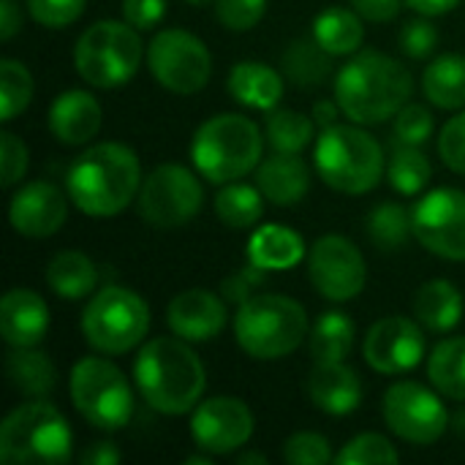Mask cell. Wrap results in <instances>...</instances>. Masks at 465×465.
I'll return each instance as SVG.
<instances>
[{"label": "cell", "mask_w": 465, "mask_h": 465, "mask_svg": "<svg viewBox=\"0 0 465 465\" xmlns=\"http://www.w3.org/2000/svg\"><path fill=\"white\" fill-rule=\"evenodd\" d=\"M142 188L139 155L120 142L87 147L65 174L71 204L90 218H112L123 213Z\"/></svg>", "instance_id": "cell-1"}, {"label": "cell", "mask_w": 465, "mask_h": 465, "mask_svg": "<svg viewBox=\"0 0 465 465\" xmlns=\"http://www.w3.org/2000/svg\"><path fill=\"white\" fill-rule=\"evenodd\" d=\"M411 87L409 68L379 49L354 52L335 74V101L357 125H376L395 117L409 104Z\"/></svg>", "instance_id": "cell-2"}, {"label": "cell", "mask_w": 465, "mask_h": 465, "mask_svg": "<svg viewBox=\"0 0 465 465\" xmlns=\"http://www.w3.org/2000/svg\"><path fill=\"white\" fill-rule=\"evenodd\" d=\"M134 381L150 409L180 417L202 403L207 373L183 338H153L134 362Z\"/></svg>", "instance_id": "cell-3"}, {"label": "cell", "mask_w": 465, "mask_h": 465, "mask_svg": "<svg viewBox=\"0 0 465 465\" xmlns=\"http://www.w3.org/2000/svg\"><path fill=\"white\" fill-rule=\"evenodd\" d=\"M264 139L251 117L223 112L204 120L191 142V161L196 172L215 183H234L262 163Z\"/></svg>", "instance_id": "cell-4"}, {"label": "cell", "mask_w": 465, "mask_h": 465, "mask_svg": "<svg viewBox=\"0 0 465 465\" xmlns=\"http://www.w3.org/2000/svg\"><path fill=\"white\" fill-rule=\"evenodd\" d=\"M305 335L308 313L286 294L262 292L234 313V341L253 360H283L302 346Z\"/></svg>", "instance_id": "cell-5"}, {"label": "cell", "mask_w": 465, "mask_h": 465, "mask_svg": "<svg viewBox=\"0 0 465 465\" xmlns=\"http://www.w3.org/2000/svg\"><path fill=\"white\" fill-rule=\"evenodd\" d=\"M313 161L319 177L332 191L349 196H362L373 191L387 172L381 144L357 123L354 125L335 123L330 128H322Z\"/></svg>", "instance_id": "cell-6"}, {"label": "cell", "mask_w": 465, "mask_h": 465, "mask_svg": "<svg viewBox=\"0 0 465 465\" xmlns=\"http://www.w3.org/2000/svg\"><path fill=\"white\" fill-rule=\"evenodd\" d=\"M68 420L44 398L16 406L0 425V460L8 465H60L71 460Z\"/></svg>", "instance_id": "cell-7"}, {"label": "cell", "mask_w": 465, "mask_h": 465, "mask_svg": "<svg viewBox=\"0 0 465 465\" xmlns=\"http://www.w3.org/2000/svg\"><path fill=\"white\" fill-rule=\"evenodd\" d=\"M142 54L147 52L134 25L125 19H101L79 35L74 46V65L87 84L112 90L134 79L142 65Z\"/></svg>", "instance_id": "cell-8"}, {"label": "cell", "mask_w": 465, "mask_h": 465, "mask_svg": "<svg viewBox=\"0 0 465 465\" xmlns=\"http://www.w3.org/2000/svg\"><path fill=\"white\" fill-rule=\"evenodd\" d=\"M147 330L150 308L125 286L95 292L82 313V335L98 354H125L144 341Z\"/></svg>", "instance_id": "cell-9"}, {"label": "cell", "mask_w": 465, "mask_h": 465, "mask_svg": "<svg viewBox=\"0 0 465 465\" xmlns=\"http://www.w3.org/2000/svg\"><path fill=\"white\" fill-rule=\"evenodd\" d=\"M71 401L82 420L98 430H120L131 422L134 392L117 365L104 357H84L71 371Z\"/></svg>", "instance_id": "cell-10"}, {"label": "cell", "mask_w": 465, "mask_h": 465, "mask_svg": "<svg viewBox=\"0 0 465 465\" xmlns=\"http://www.w3.org/2000/svg\"><path fill=\"white\" fill-rule=\"evenodd\" d=\"M204 204L199 177L183 163L155 166L139 188L136 207L144 223L155 229H180L191 223Z\"/></svg>", "instance_id": "cell-11"}, {"label": "cell", "mask_w": 465, "mask_h": 465, "mask_svg": "<svg viewBox=\"0 0 465 465\" xmlns=\"http://www.w3.org/2000/svg\"><path fill=\"white\" fill-rule=\"evenodd\" d=\"M147 68L161 87L191 95L210 82L213 57L202 38L183 27H169L158 30L147 44Z\"/></svg>", "instance_id": "cell-12"}, {"label": "cell", "mask_w": 465, "mask_h": 465, "mask_svg": "<svg viewBox=\"0 0 465 465\" xmlns=\"http://www.w3.org/2000/svg\"><path fill=\"white\" fill-rule=\"evenodd\" d=\"M439 395V390L433 392L420 381H395L381 401L387 428L409 444H436L452 425V417Z\"/></svg>", "instance_id": "cell-13"}, {"label": "cell", "mask_w": 465, "mask_h": 465, "mask_svg": "<svg viewBox=\"0 0 465 465\" xmlns=\"http://www.w3.org/2000/svg\"><path fill=\"white\" fill-rule=\"evenodd\" d=\"M417 242L447 259L465 262V191L436 188L425 193L411 210Z\"/></svg>", "instance_id": "cell-14"}, {"label": "cell", "mask_w": 465, "mask_h": 465, "mask_svg": "<svg viewBox=\"0 0 465 465\" xmlns=\"http://www.w3.org/2000/svg\"><path fill=\"white\" fill-rule=\"evenodd\" d=\"M308 275L313 289L330 302H349L368 283L362 251L341 234H324L311 245Z\"/></svg>", "instance_id": "cell-15"}, {"label": "cell", "mask_w": 465, "mask_h": 465, "mask_svg": "<svg viewBox=\"0 0 465 465\" xmlns=\"http://www.w3.org/2000/svg\"><path fill=\"white\" fill-rule=\"evenodd\" d=\"M253 436L251 409L232 395L202 401L191 417V439L202 452L232 455L242 450Z\"/></svg>", "instance_id": "cell-16"}, {"label": "cell", "mask_w": 465, "mask_h": 465, "mask_svg": "<svg viewBox=\"0 0 465 465\" xmlns=\"http://www.w3.org/2000/svg\"><path fill=\"white\" fill-rule=\"evenodd\" d=\"M362 357L376 373H409L425 360V332L409 316H387L368 330Z\"/></svg>", "instance_id": "cell-17"}, {"label": "cell", "mask_w": 465, "mask_h": 465, "mask_svg": "<svg viewBox=\"0 0 465 465\" xmlns=\"http://www.w3.org/2000/svg\"><path fill=\"white\" fill-rule=\"evenodd\" d=\"M68 202L71 199H65V193L54 183L33 180L11 196L8 221L16 234L44 240L63 229L68 218Z\"/></svg>", "instance_id": "cell-18"}, {"label": "cell", "mask_w": 465, "mask_h": 465, "mask_svg": "<svg viewBox=\"0 0 465 465\" xmlns=\"http://www.w3.org/2000/svg\"><path fill=\"white\" fill-rule=\"evenodd\" d=\"M226 300L207 289H185L166 305L169 330L188 343H207L226 327Z\"/></svg>", "instance_id": "cell-19"}, {"label": "cell", "mask_w": 465, "mask_h": 465, "mask_svg": "<svg viewBox=\"0 0 465 465\" xmlns=\"http://www.w3.org/2000/svg\"><path fill=\"white\" fill-rule=\"evenodd\" d=\"M49 308L33 289H11L0 300V335L11 349H30L46 338Z\"/></svg>", "instance_id": "cell-20"}, {"label": "cell", "mask_w": 465, "mask_h": 465, "mask_svg": "<svg viewBox=\"0 0 465 465\" xmlns=\"http://www.w3.org/2000/svg\"><path fill=\"white\" fill-rule=\"evenodd\" d=\"M101 104L87 90H65L49 106V131L60 144L79 147L101 131Z\"/></svg>", "instance_id": "cell-21"}, {"label": "cell", "mask_w": 465, "mask_h": 465, "mask_svg": "<svg viewBox=\"0 0 465 465\" xmlns=\"http://www.w3.org/2000/svg\"><path fill=\"white\" fill-rule=\"evenodd\" d=\"M311 403L332 417H346L362 403V381L343 362H316L308 376Z\"/></svg>", "instance_id": "cell-22"}, {"label": "cell", "mask_w": 465, "mask_h": 465, "mask_svg": "<svg viewBox=\"0 0 465 465\" xmlns=\"http://www.w3.org/2000/svg\"><path fill=\"white\" fill-rule=\"evenodd\" d=\"M256 185L270 204L294 207L311 188V172L300 153H275L256 166Z\"/></svg>", "instance_id": "cell-23"}, {"label": "cell", "mask_w": 465, "mask_h": 465, "mask_svg": "<svg viewBox=\"0 0 465 465\" xmlns=\"http://www.w3.org/2000/svg\"><path fill=\"white\" fill-rule=\"evenodd\" d=\"M226 87L237 104H242L248 109H262V112H272L283 98L281 71H275L267 63H256V60L232 65Z\"/></svg>", "instance_id": "cell-24"}, {"label": "cell", "mask_w": 465, "mask_h": 465, "mask_svg": "<svg viewBox=\"0 0 465 465\" xmlns=\"http://www.w3.org/2000/svg\"><path fill=\"white\" fill-rule=\"evenodd\" d=\"M414 319L428 330L447 335L452 332L463 319V294L455 283L436 278L417 289L414 294Z\"/></svg>", "instance_id": "cell-25"}, {"label": "cell", "mask_w": 465, "mask_h": 465, "mask_svg": "<svg viewBox=\"0 0 465 465\" xmlns=\"http://www.w3.org/2000/svg\"><path fill=\"white\" fill-rule=\"evenodd\" d=\"M305 259V242L302 237L281 223H267L259 226L251 234L248 242V262L264 267L267 272H281V270H292Z\"/></svg>", "instance_id": "cell-26"}, {"label": "cell", "mask_w": 465, "mask_h": 465, "mask_svg": "<svg viewBox=\"0 0 465 465\" xmlns=\"http://www.w3.org/2000/svg\"><path fill=\"white\" fill-rule=\"evenodd\" d=\"M313 38L332 54V57H351L360 52L365 41V25L362 16L354 8L346 5H330L324 8L313 22Z\"/></svg>", "instance_id": "cell-27"}, {"label": "cell", "mask_w": 465, "mask_h": 465, "mask_svg": "<svg viewBox=\"0 0 465 465\" xmlns=\"http://www.w3.org/2000/svg\"><path fill=\"white\" fill-rule=\"evenodd\" d=\"M422 90L428 101L439 109H463L465 106V57L458 52L439 54L428 63L422 74Z\"/></svg>", "instance_id": "cell-28"}, {"label": "cell", "mask_w": 465, "mask_h": 465, "mask_svg": "<svg viewBox=\"0 0 465 465\" xmlns=\"http://www.w3.org/2000/svg\"><path fill=\"white\" fill-rule=\"evenodd\" d=\"M5 376L11 387L25 398H49L57 384V371L52 360L35 351V346L14 349L5 357Z\"/></svg>", "instance_id": "cell-29"}, {"label": "cell", "mask_w": 465, "mask_h": 465, "mask_svg": "<svg viewBox=\"0 0 465 465\" xmlns=\"http://www.w3.org/2000/svg\"><path fill=\"white\" fill-rule=\"evenodd\" d=\"M46 283L63 300H84L95 292L98 270L90 256L79 251H63L46 264Z\"/></svg>", "instance_id": "cell-30"}, {"label": "cell", "mask_w": 465, "mask_h": 465, "mask_svg": "<svg viewBox=\"0 0 465 465\" xmlns=\"http://www.w3.org/2000/svg\"><path fill=\"white\" fill-rule=\"evenodd\" d=\"M281 71L297 87H319L332 76V54L316 38H297L286 46Z\"/></svg>", "instance_id": "cell-31"}, {"label": "cell", "mask_w": 465, "mask_h": 465, "mask_svg": "<svg viewBox=\"0 0 465 465\" xmlns=\"http://www.w3.org/2000/svg\"><path fill=\"white\" fill-rule=\"evenodd\" d=\"M215 215L229 229H251L264 215V193L259 185L248 183H223L215 193Z\"/></svg>", "instance_id": "cell-32"}, {"label": "cell", "mask_w": 465, "mask_h": 465, "mask_svg": "<svg viewBox=\"0 0 465 465\" xmlns=\"http://www.w3.org/2000/svg\"><path fill=\"white\" fill-rule=\"evenodd\" d=\"M428 379L444 398L465 403V338L436 343L428 357Z\"/></svg>", "instance_id": "cell-33"}, {"label": "cell", "mask_w": 465, "mask_h": 465, "mask_svg": "<svg viewBox=\"0 0 465 465\" xmlns=\"http://www.w3.org/2000/svg\"><path fill=\"white\" fill-rule=\"evenodd\" d=\"M354 346V322L343 311H327L311 330V354L316 362H343Z\"/></svg>", "instance_id": "cell-34"}, {"label": "cell", "mask_w": 465, "mask_h": 465, "mask_svg": "<svg viewBox=\"0 0 465 465\" xmlns=\"http://www.w3.org/2000/svg\"><path fill=\"white\" fill-rule=\"evenodd\" d=\"M365 232L379 251H401L414 234L411 213L398 202H381L368 213Z\"/></svg>", "instance_id": "cell-35"}, {"label": "cell", "mask_w": 465, "mask_h": 465, "mask_svg": "<svg viewBox=\"0 0 465 465\" xmlns=\"http://www.w3.org/2000/svg\"><path fill=\"white\" fill-rule=\"evenodd\" d=\"M430 174H433V166L428 155L422 153V147H414V144H398L387 163V180L401 196H417L420 191H425V185L430 183Z\"/></svg>", "instance_id": "cell-36"}, {"label": "cell", "mask_w": 465, "mask_h": 465, "mask_svg": "<svg viewBox=\"0 0 465 465\" xmlns=\"http://www.w3.org/2000/svg\"><path fill=\"white\" fill-rule=\"evenodd\" d=\"M316 120L294 109H272L264 136L275 153H302L313 142Z\"/></svg>", "instance_id": "cell-37"}, {"label": "cell", "mask_w": 465, "mask_h": 465, "mask_svg": "<svg viewBox=\"0 0 465 465\" xmlns=\"http://www.w3.org/2000/svg\"><path fill=\"white\" fill-rule=\"evenodd\" d=\"M33 101V76L27 65L5 57L0 63V120L11 123Z\"/></svg>", "instance_id": "cell-38"}, {"label": "cell", "mask_w": 465, "mask_h": 465, "mask_svg": "<svg viewBox=\"0 0 465 465\" xmlns=\"http://www.w3.org/2000/svg\"><path fill=\"white\" fill-rule=\"evenodd\" d=\"M401 455L392 441L381 433H360L335 455L338 465H365V463H398Z\"/></svg>", "instance_id": "cell-39"}, {"label": "cell", "mask_w": 465, "mask_h": 465, "mask_svg": "<svg viewBox=\"0 0 465 465\" xmlns=\"http://www.w3.org/2000/svg\"><path fill=\"white\" fill-rule=\"evenodd\" d=\"M283 460L292 465H327L335 463V455H332L330 439H324L322 433L300 430L286 439Z\"/></svg>", "instance_id": "cell-40"}, {"label": "cell", "mask_w": 465, "mask_h": 465, "mask_svg": "<svg viewBox=\"0 0 465 465\" xmlns=\"http://www.w3.org/2000/svg\"><path fill=\"white\" fill-rule=\"evenodd\" d=\"M433 134V114L422 104H406L395 114V139L398 144H414L422 147Z\"/></svg>", "instance_id": "cell-41"}, {"label": "cell", "mask_w": 465, "mask_h": 465, "mask_svg": "<svg viewBox=\"0 0 465 465\" xmlns=\"http://www.w3.org/2000/svg\"><path fill=\"white\" fill-rule=\"evenodd\" d=\"M267 283V270L264 267H259V264H253V262H248L245 267H240V270H234L232 275H226L223 278V283H221V297L226 300V302H232V305H242V302H248V300H253L256 294H262V286Z\"/></svg>", "instance_id": "cell-42"}, {"label": "cell", "mask_w": 465, "mask_h": 465, "mask_svg": "<svg viewBox=\"0 0 465 465\" xmlns=\"http://www.w3.org/2000/svg\"><path fill=\"white\" fill-rule=\"evenodd\" d=\"M267 11V0H215V16L226 30H253Z\"/></svg>", "instance_id": "cell-43"}, {"label": "cell", "mask_w": 465, "mask_h": 465, "mask_svg": "<svg viewBox=\"0 0 465 465\" xmlns=\"http://www.w3.org/2000/svg\"><path fill=\"white\" fill-rule=\"evenodd\" d=\"M87 0H27L30 16L44 27H65L74 25L84 14Z\"/></svg>", "instance_id": "cell-44"}, {"label": "cell", "mask_w": 465, "mask_h": 465, "mask_svg": "<svg viewBox=\"0 0 465 465\" xmlns=\"http://www.w3.org/2000/svg\"><path fill=\"white\" fill-rule=\"evenodd\" d=\"M27 172V147L25 142L11 134L0 131V185L14 188Z\"/></svg>", "instance_id": "cell-45"}, {"label": "cell", "mask_w": 465, "mask_h": 465, "mask_svg": "<svg viewBox=\"0 0 465 465\" xmlns=\"http://www.w3.org/2000/svg\"><path fill=\"white\" fill-rule=\"evenodd\" d=\"M439 155L452 172L465 174V112L455 114L441 128V134H439Z\"/></svg>", "instance_id": "cell-46"}, {"label": "cell", "mask_w": 465, "mask_h": 465, "mask_svg": "<svg viewBox=\"0 0 465 465\" xmlns=\"http://www.w3.org/2000/svg\"><path fill=\"white\" fill-rule=\"evenodd\" d=\"M436 46H439V30L428 19H414L401 33V49L414 60L430 57Z\"/></svg>", "instance_id": "cell-47"}, {"label": "cell", "mask_w": 465, "mask_h": 465, "mask_svg": "<svg viewBox=\"0 0 465 465\" xmlns=\"http://www.w3.org/2000/svg\"><path fill=\"white\" fill-rule=\"evenodd\" d=\"M166 14V0H123V19L136 30H153Z\"/></svg>", "instance_id": "cell-48"}, {"label": "cell", "mask_w": 465, "mask_h": 465, "mask_svg": "<svg viewBox=\"0 0 465 465\" xmlns=\"http://www.w3.org/2000/svg\"><path fill=\"white\" fill-rule=\"evenodd\" d=\"M403 0H351V8L368 22H392Z\"/></svg>", "instance_id": "cell-49"}, {"label": "cell", "mask_w": 465, "mask_h": 465, "mask_svg": "<svg viewBox=\"0 0 465 465\" xmlns=\"http://www.w3.org/2000/svg\"><path fill=\"white\" fill-rule=\"evenodd\" d=\"M22 30V8L16 0H0V41H11Z\"/></svg>", "instance_id": "cell-50"}, {"label": "cell", "mask_w": 465, "mask_h": 465, "mask_svg": "<svg viewBox=\"0 0 465 465\" xmlns=\"http://www.w3.org/2000/svg\"><path fill=\"white\" fill-rule=\"evenodd\" d=\"M79 460L84 465H117L120 463V452H117L114 444L98 441V444H93L90 450H84Z\"/></svg>", "instance_id": "cell-51"}, {"label": "cell", "mask_w": 465, "mask_h": 465, "mask_svg": "<svg viewBox=\"0 0 465 465\" xmlns=\"http://www.w3.org/2000/svg\"><path fill=\"white\" fill-rule=\"evenodd\" d=\"M409 8H414L422 16H444L452 8L460 5V0H406Z\"/></svg>", "instance_id": "cell-52"}, {"label": "cell", "mask_w": 465, "mask_h": 465, "mask_svg": "<svg viewBox=\"0 0 465 465\" xmlns=\"http://www.w3.org/2000/svg\"><path fill=\"white\" fill-rule=\"evenodd\" d=\"M338 114H343V109H341L338 101H319V104L313 106V114H311V117L316 120L319 128H330V125L338 123Z\"/></svg>", "instance_id": "cell-53"}, {"label": "cell", "mask_w": 465, "mask_h": 465, "mask_svg": "<svg viewBox=\"0 0 465 465\" xmlns=\"http://www.w3.org/2000/svg\"><path fill=\"white\" fill-rule=\"evenodd\" d=\"M237 465H267V458L262 452H240Z\"/></svg>", "instance_id": "cell-54"}, {"label": "cell", "mask_w": 465, "mask_h": 465, "mask_svg": "<svg viewBox=\"0 0 465 465\" xmlns=\"http://www.w3.org/2000/svg\"><path fill=\"white\" fill-rule=\"evenodd\" d=\"M213 458H215V455H210V452H207V455H191V458H185V465H210L213 463Z\"/></svg>", "instance_id": "cell-55"}, {"label": "cell", "mask_w": 465, "mask_h": 465, "mask_svg": "<svg viewBox=\"0 0 465 465\" xmlns=\"http://www.w3.org/2000/svg\"><path fill=\"white\" fill-rule=\"evenodd\" d=\"M452 428H455L458 433H465V411H458V414L452 417Z\"/></svg>", "instance_id": "cell-56"}, {"label": "cell", "mask_w": 465, "mask_h": 465, "mask_svg": "<svg viewBox=\"0 0 465 465\" xmlns=\"http://www.w3.org/2000/svg\"><path fill=\"white\" fill-rule=\"evenodd\" d=\"M191 5H210V3H215V0H188Z\"/></svg>", "instance_id": "cell-57"}]
</instances>
